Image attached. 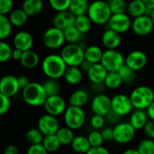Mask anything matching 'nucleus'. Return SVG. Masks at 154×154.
I'll return each instance as SVG.
<instances>
[{
	"label": "nucleus",
	"instance_id": "20e7f679",
	"mask_svg": "<svg viewBox=\"0 0 154 154\" xmlns=\"http://www.w3.org/2000/svg\"><path fill=\"white\" fill-rule=\"evenodd\" d=\"M134 109L146 110L154 102L153 89L148 86H139L133 89L130 94Z\"/></svg>",
	"mask_w": 154,
	"mask_h": 154
},
{
	"label": "nucleus",
	"instance_id": "f8f14e48",
	"mask_svg": "<svg viewBox=\"0 0 154 154\" xmlns=\"http://www.w3.org/2000/svg\"><path fill=\"white\" fill-rule=\"evenodd\" d=\"M43 107L47 114L54 116H60L65 113L68 106L65 99L61 96L55 95L47 97Z\"/></svg>",
	"mask_w": 154,
	"mask_h": 154
},
{
	"label": "nucleus",
	"instance_id": "f03ea898",
	"mask_svg": "<svg viewBox=\"0 0 154 154\" xmlns=\"http://www.w3.org/2000/svg\"><path fill=\"white\" fill-rule=\"evenodd\" d=\"M22 97L28 106L33 107L43 106L48 97L43 85L38 82H31L26 88L22 89Z\"/></svg>",
	"mask_w": 154,
	"mask_h": 154
},
{
	"label": "nucleus",
	"instance_id": "f257e3e1",
	"mask_svg": "<svg viewBox=\"0 0 154 154\" xmlns=\"http://www.w3.org/2000/svg\"><path fill=\"white\" fill-rule=\"evenodd\" d=\"M68 66L60 54L51 53L42 61V70L48 79H59L65 74Z\"/></svg>",
	"mask_w": 154,
	"mask_h": 154
},
{
	"label": "nucleus",
	"instance_id": "e433bc0d",
	"mask_svg": "<svg viewBox=\"0 0 154 154\" xmlns=\"http://www.w3.org/2000/svg\"><path fill=\"white\" fill-rule=\"evenodd\" d=\"M82 35L83 33H81L75 25L64 30L65 40L68 43H79L81 41Z\"/></svg>",
	"mask_w": 154,
	"mask_h": 154
},
{
	"label": "nucleus",
	"instance_id": "a878e982",
	"mask_svg": "<svg viewBox=\"0 0 154 154\" xmlns=\"http://www.w3.org/2000/svg\"><path fill=\"white\" fill-rule=\"evenodd\" d=\"M147 9L148 8L143 0H131L127 5V13L134 18L146 14Z\"/></svg>",
	"mask_w": 154,
	"mask_h": 154
},
{
	"label": "nucleus",
	"instance_id": "412c9836",
	"mask_svg": "<svg viewBox=\"0 0 154 154\" xmlns=\"http://www.w3.org/2000/svg\"><path fill=\"white\" fill-rule=\"evenodd\" d=\"M107 73V69L102 65L101 62L93 64L89 70L87 72L89 81L96 85L104 84Z\"/></svg>",
	"mask_w": 154,
	"mask_h": 154
},
{
	"label": "nucleus",
	"instance_id": "6ab92c4d",
	"mask_svg": "<svg viewBox=\"0 0 154 154\" xmlns=\"http://www.w3.org/2000/svg\"><path fill=\"white\" fill-rule=\"evenodd\" d=\"M13 44L15 49H19L23 51H30L33 45V38L30 32L26 31H20L14 34Z\"/></svg>",
	"mask_w": 154,
	"mask_h": 154
},
{
	"label": "nucleus",
	"instance_id": "423d86ee",
	"mask_svg": "<svg viewBox=\"0 0 154 154\" xmlns=\"http://www.w3.org/2000/svg\"><path fill=\"white\" fill-rule=\"evenodd\" d=\"M87 116L83 107L69 106L63 114L65 125L72 130L80 129L86 123Z\"/></svg>",
	"mask_w": 154,
	"mask_h": 154
},
{
	"label": "nucleus",
	"instance_id": "8fccbe9b",
	"mask_svg": "<svg viewBox=\"0 0 154 154\" xmlns=\"http://www.w3.org/2000/svg\"><path fill=\"white\" fill-rule=\"evenodd\" d=\"M26 154H49V152L45 149L42 143L32 144L27 149Z\"/></svg>",
	"mask_w": 154,
	"mask_h": 154
},
{
	"label": "nucleus",
	"instance_id": "a211bd4d",
	"mask_svg": "<svg viewBox=\"0 0 154 154\" xmlns=\"http://www.w3.org/2000/svg\"><path fill=\"white\" fill-rule=\"evenodd\" d=\"M75 20L76 16L69 11H61V12H57V14L53 17V26L64 31L67 28L73 26L75 24Z\"/></svg>",
	"mask_w": 154,
	"mask_h": 154
},
{
	"label": "nucleus",
	"instance_id": "79ce46f5",
	"mask_svg": "<svg viewBox=\"0 0 154 154\" xmlns=\"http://www.w3.org/2000/svg\"><path fill=\"white\" fill-rule=\"evenodd\" d=\"M110 9L114 14H122L127 11V5L125 0H106Z\"/></svg>",
	"mask_w": 154,
	"mask_h": 154
},
{
	"label": "nucleus",
	"instance_id": "0e129e2a",
	"mask_svg": "<svg viewBox=\"0 0 154 154\" xmlns=\"http://www.w3.org/2000/svg\"><path fill=\"white\" fill-rule=\"evenodd\" d=\"M151 18H152V20L153 21V23H154V9L153 10H152V14H151Z\"/></svg>",
	"mask_w": 154,
	"mask_h": 154
},
{
	"label": "nucleus",
	"instance_id": "4be33fe9",
	"mask_svg": "<svg viewBox=\"0 0 154 154\" xmlns=\"http://www.w3.org/2000/svg\"><path fill=\"white\" fill-rule=\"evenodd\" d=\"M148 115L146 113V110H141V109H134L129 118V123L134 126V128L136 131L143 130L144 126L149 121Z\"/></svg>",
	"mask_w": 154,
	"mask_h": 154
},
{
	"label": "nucleus",
	"instance_id": "603ef678",
	"mask_svg": "<svg viewBox=\"0 0 154 154\" xmlns=\"http://www.w3.org/2000/svg\"><path fill=\"white\" fill-rule=\"evenodd\" d=\"M102 136L105 142H111L114 141V129L111 127H104L101 130Z\"/></svg>",
	"mask_w": 154,
	"mask_h": 154
},
{
	"label": "nucleus",
	"instance_id": "c756f323",
	"mask_svg": "<svg viewBox=\"0 0 154 154\" xmlns=\"http://www.w3.org/2000/svg\"><path fill=\"white\" fill-rule=\"evenodd\" d=\"M104 51L97 45H90L85 48V60L92 64L101 62Z\"/></svg>",
	"mask_w": 154,
	"mask_h": 154
},
{
	"label": "nucleus",
	"instance_id": "e2e57ef3",
	"mask_svg": "<svg viewBox=\"0 0 154 154\" xmlns=\"http://www.w3.org/2000/svg\"><path fill=\"white\" fill-rule=\"evenodd\" d=\"M122 154H140L138 152L137 149H134V148H130V149H127L125 150Z\"/></svg>",
	"mask_w": 154,
	"mask_h": 154
},
{
	"label": "nucleus",
	"instance_id": "4468645a",
	"mask_svg": "<svg viewBox=\"0 0 154 154\" xmlns=\"http://www.w3.org/2000/svg\"><path fill=\"white\" fill-rule=\"evenodd\" d=\"M153 27L154 23L151 16L144 14L134 18L131 29L138 36H146L152 32Z\"/></svg>",
	"mask_w": 154,
	"mask_h": 154
},
{
	"label": "nucleus",
	"instance_id": "39448f33",
	"mask_svg": "<svg viewBox=\"0 0 154 154\" xmlns=\"http://www.w3.org/2000/svg\"><path fill=\"white\" fill-rule=\"evenodd\" d=\"M60 55L68 67H79L85 60V49L79 43H68L61 49Z\"/></svg>",
	"mask_w": 154,
	"mask_h": 154
},
{
	"label": "nucleus",
	"instance_id": "58836bf2",
	"mask_svg": "<svg viewBox=\"0 0 154 154\" xmlns=\"http://www.w3.org/2000/svg\"><path fill=\"white\" fill-rule=\"evenodd\" d=\"M42 85H43V88H44L45 92H46L48 97L60 95V83H59V81L57 79H48L42 83Z\"/></svg>",
	"mask_w": 154,
	"mask_h": 154
},
{
	"label": "nucleus",
	"instance_id": "2eb2a0df",
	"mask_svg": "<svg viewBox=\"0 0 154 154\" xmlns=\"http://www.w3.org/2000/svg\"><path fill=\"white\" fill-rule=\"evenodd\" d=\"M91 110L95 115L106 116L112 110L111 98L106 94L97 95L91 101Z\"/></svg>",
	"mask_w": 154,
	"mask_h": 154
},
{
	"label": "nucleus",
	"instance_id": "864d4df0",
	"mask_svg": "<svg viewBox=\"0 0 154 154\" xmlns=\"http://www.w3.org/2000/svg\"><path fill=\"white\" fill-rule=\"evenodd\" d=\"M86 154H110V152L108 151V149L101 145L97 147H91Z\"/></svg>",
	"mask_w": 154,
	"mask_h": 154
},
{
	"label": "nucleus",
	"instance_id": "3c124183",
	"mask_svg": "<svg viewBox=\"0 0 154 154\" xmlns=\"http://www.w3.org/2000/svg\"><path fill=\"white\" fill-rule=\"evenodd\" d=\"M143 132L146 135L147 138L154 140V121L153 120H149L146 125L143 128Z\"/></svg>",
	"mask_w": 154,
	"mask_h": 154
},
{
	"label": "nucleus",
	"instance_id": "7ed1b4c3",
	"mask_svg": "<svg viewBox=\"0 0 154 154\" xmlns=\"http://www.w3.org/2000/svg\"><path fill=\"white\" fill-rule=\"evenodd\" d=\"M93 23L103 25L108 23L113 13L106 0H95L90 3L88 14Z\"/></svg>",
	"mask_w": 154,
	"mask_h": 154
},
{
	"label": "nucleus",
	"instance_id": "9d476101",
	"mask_svg": "<svg viewBox=\"0 0 154 154\" xmlns=\"http://www.w3.org/2000/svg\"><path fill=\"white\" fill-rule=\"evenodd\" d=\"M112 111L121 117L130 116L134 111V106L130 96L125 94H116L111 98Z\"/></svg>",
	"mask_w": 154,
	"mask_h": 154
},
{
	"label": "nucleus",
	"instance_id": "49530a36",
	"mask_svg": "<svg viewBox=\"0 0 154 154\" xmlns=\"http://www.w3.org/2000/svg\"><path fill=\"white\" fill-rule=\"evenodd\" d=\"M89 123H90V126L94 130L101 131L105 127V125L106 123V116L94 114L92 116V117L90 118V122Z\"/></svg>",
	"mask_w": 154,
	"mask_h": 154
},
{
	"label": "nucleus",
	"instance_id": "4d7b16f0",
	"mask_svg": "<svg viewBox=\"0 0 154 154\" xmlns=\"http://www.w3.org/2000/svg\"><path fill=\"white\" fill-rule=\"evenodd\" d=\"M3 154H19V151H18V148L15 145L9 144L4 149Z\"/></svg>",
	"mask_w": 154,
	"mask_h": 154
},
{
	"label": "nucleus",
	"instance_id": "13d9d810",
	"mask_svg": "<svg viewBox=\"0 0 154 154\" xmlns=\"http://www.w3.org/2000/svg\"><path fill=\"white\" fill-rule=\"evenodd\" d=\"M23 51L19 50V49H14L13 50V54H12V59L14 60H18L20 61L22 57H23Z\"/></svg>",
	"mask_w": 154,
	"mask_h": 154
},
{
	"label": "nucleus",
	"instance_id": "b1692460",
	"mask_svg": "<svg viewBox=\"0 0 154 154\" xmlns=\"http://www.w3.org/2000/svg\"><path fill=\"white\" fill-rule=\"evenodd\" d=\"M89 100L88 93L84 89H77L71 93L69 98V105L73 106L83 107Z\"/></svg>",
	"mask_w": 154,
	"mask_h": 154
},
{
	"label": "nucleus",
	"instance_id": "f704fd0d",
	"mask_svg": "<svg viewBox=\"0 0 154 154\" xmlns=\"http://www.w3.org/2000/svg\"><path fill=\"white\" fill-rule=\"evenodd\" d=\"M42 144L45 147V149L49 152V153L57 152L58 150H60V148L61 146V143L56 134L44 136Z\"/></svg>",
	"mask_w": 154,
	"mask_h": 154
},
{
	"label": "nucleus",
	"instance_id": "37998d69",
	"mask_svg": "<svg viewBox=\"0 0 154 154\" xmlns=\"http://www.w3.org/2000/svg\"><path fill=\"white\" fill-rule=\"evenodd\" d=\"M13 49L11 46L5 42V41L0 42V61L2 63L7 62L9 60L12 59Z\"/></svg>",
	"mask_w": 154,
	"mask_h": 154
},
{
	"label": "nucleus",
	"instance_id": "aec40b11",
	"mask_svg": "<svg viewBox=\"0 0 154 154\" xmlns=\"http://www.w3.org/2000/svg\"><path fill=\"white\" fill-rule=\"evenodd\" d=\"M101 42L106 50H116L122 43V36L119 32L108 28L103 32Z\"/></svg>",
	"mask_w": 154,
	"mask_h": 154
},
{
	"label": "nucleus",
	"instance_id": "052dcab7",
	"mask_svg": "<svg viewBox=\"0 0 154 154\" xmlns=\"http://www.w3.org/2000/svg\"><path fill=\"white\" fill-rule=\"evenodd\" d=\"M146 113L148 115L149 119L154 121V102L146 109Z\"/></svg>",
	"mask_w": 154,
	"mask_h": 154
},
{
	"label": "nucleus",
	"instance_id": "bf43d9fd",
	"mask_svg": "<svg viewBox=\"0 0 154 154\" xmlns=\"http://www.w3.org/2000/svg\"><path fill=\"white\" fill-rule=\"evenodd\" d=\"M92 65H93V64H92L91 62L88 61L87 60H84V61L81 63V65H80L79 67H80V69H82V71L88 72V71L89 70V69L91 68V66H92Z\"/></svg>",
	"mask_w": 154,
	"mask_h": 154
},
{
	"label": "nucleus",
	"instance_id": "72a5a7b5",
	"mask_svg": "<svg viewBox=\"0 0 154 154\" xmlns=\"http://www.w3.org/2000/svg\"><path fill=\"white\" fill-rule=\"evenodd\" d=\"M92 24H93V22L91 21V19L89 18V16L88 14H82V15L76 16L74 25L79 29V31L81 33L85 34V33L88 32L92 28Z\"/></svg>",
	"mask_w": 154,
	"mask_h": 154
},
{
	"label": "nucleus",
	"instance_id": "7c9ffc66",
	"mask_svg": "<svg viewBox=\"0 0 154 154\" xmlns=\"http://www.w3.org/2000/svg\"><path fill=\"white\" fill-rule=\"evenodd\" d=\"M89 5L90 3L88 2V0H72L69 10L75 16H79L82 14H87Z\"/></svg>",
	"mask_w": 154,
	"mask_h": 154
},
{
	"label": "nucleus",
	"instance_id": "a18cd8bd",
	"mask_svg": "<svg viewBox=\"0 0 154 154\" xmlns=\"http://www.w3.org/2000/svg\"><path fill=\"white\" fill-rule=\"evenodd\" d=\"M71 1L72 0H49V4L56 12H61L69 9Z\"/></svg>",
	"mask_w": 154,
	"mask_h": 154
},
{
	"label": "nucleus",
	"instance_id": "dca6fc26",
	"mask_svg": "<svg viewBox=\"0 0 154 154\" xmlns=\"http://www.w3.org/2000/svg\"><path fill=\"white\" fill-rule=\"evenodd\" d=\"M21 88L18 83V79L13 75H5L0 81V94L8 97H13L18 94Z\"/></svg>",
	"mask_w": 154,
	"mask_h": 154
},
{
	"label": "nucleus",
	"instance_id": "09e8293b",
	"mask_svg": "<svg viewBox=\"0 0 154 154\" xmlns=\"http://www.w3.org/2000/svg\"><path fill=\"white\" fill-rule=\"evenodd\" d=\"M11 97H8L5 95L0 94V101H1V106H0V115L4 116L7 114V112L10 110L11 107Z\"/></svg>",
	"mask_w": 154,
	"mask_h": 154
},
{
	"label": "nucleus",
	"instance_id": "cd10ccee",
	"mask_svg": "<svg viewBox=\"0 0 154 154\" xmlns=\"http://www.w3.org/2000/svg\"><path fill=\"white\" fill-rule=\"evenodd\" d=\"M20 63L25 69H34L40 63V57L38 53H36L34 51H32V50L26 51H23Z\"/></svg>",
	"mask_w": 154,
	"mask_h": 154
},
{
	"label": "nucleus",
	"instance_id": "0eeeda50",
	"mask_svg": "<svg viewBox=\"0 0 154 154\" xmlns=\"http://www.w3.org/2000/svg\"><path fill=\"white\" fill-rule=\"evenodd\" d=\"M42 42L50 50H57L66 42L64 31L52 26L48 28L42 34Z\"/></svg>",
	"mask_w": 154,
	"mask_h": 154
},
{
	"label": "nucleus",
	"instance_id": "4c0bfd02",
	"mask_svg": "<svg viewBox=\"0 0 154 154\" xmlns=\"http://www.w3.org/2000/svg\"><path fill=\"white\" fill-rule=\"evenodd\" d=\"M43 138L44 135L38 128H31L25 134V140L31 145L42 143Z\"/></svg>",
	"mask_w": 154,
	"mask_h": 154
},
{
	"label": "nucleus",
	"instance_id": "2f4dec72",
	"mask_svg": "<svg viewBox=\"0 0 154 154\" xmlns=\"http://www.w3.org/2000/svg\"><path fill=\"white\" fill-rule=\"evenodd\" d=\"M123 79L118 71H109L105 79L104 85L109 89H117L123 84Z\"/></svg>",
	"mask_w": 154,
	"mask_h": 154
},
{
	"label": "nucleus",
	"instance_id": "f3484780",
	"mask_svg": "<svg viewBox=\"0 0 154 154\" xmlns=\"http://www.w3.org/2000/svg\"><path fill=\"white\" fill-rule=\"evenodd\" d=\"M147 61V55L140 50L132 51L125 57V64L134 71H139L143 69L146 66Z\"/></svg>",
	"mask_w": 154,
	"mask_h": 154
},
{
	"label": "nucleus",
	"instance_id": "393cba45",
	"mask_svg": "<svg viewBox=\"0 0 154 154\" xmlns=\"http://www.w3.org/2000/svg\"><path fill=\"white\" fill-rule=\"evenodd\" d=\"M70 146L71 149L78 154H86L92 147L88 141V136H84V135L75 136Z\"/></svg>",
	"mask_w": 154,
	"mask_h": 154
},
{
	"label": "nucleus",
	"instance_id": "1a4fd4ad",
	"mask_svg": "<svg viewBox=\"0 0 154 154\" xmlns=\"http://www.w3.org/2000/svg\"><path fill=\"white\" fill-rule=\"evenodd\" d=\"M114 141L119 144H127L131 143L134 136L136 130L129 122H120L114 127Z\"/></svg>",
	"mask_w": 154,
	"mask_h": 154
},
{
	"label": "nucleus",
	"instance_id": "c85d7f7f",
	"mask_svg": "<svg viewBox=\"0 0 154 154\" xmlns=\"http://www.w3.org/2000/svg\"><path fill=\"white\" fill-rule=\"evenodd\" d=\"M10 22L12 23L13 26L15 27H22L28 21V14L23 11V8H15L8 15Z\"/></svg>",
	"mask_w": 154,
	"mask_h": 154
},
{
	"label": "nucleus",
	"instance_id": "6e6d98bb",
	"mask_svg": "<svg viewBox=\"0 0 154 154\" xmlns=\"http://www.w3.org/2000/svg\"><path fill=\"white\" fill-rule=\"evenodd\" d=\"M17 79H18V83H19V86L21 88V89H23L24 88H26L31 83L29 78L26 77V76L22 75V76H19Z\"/></svg>",
	"mask_w": 154,
	"mask_h": 154
},
{
	"label": "nucleus",
	"instance_id": "ea45409f",
	"mask_svg": "<svg viewBox=\"0 0 154 154\" xmlns=\"http://www.w3.org/2000/svg\"><path fill=\"white\" fill-rule=\"evenodd\" d=\"M136 149L140 154H154V140L150 138L143 139Z\"/></svg>",
	"mask_w": 154,
	"mask_h": 154
},
{
	"label": "nucleus",
	"instance_id": "5701e85b",
	"mask_svg": "<svg viewBox=\"0 0 154 154\" xmlns=\"http://www.w3.org/2000/svg\"><path fill=\"white\" fill-rule=\"evenodd\" d=\"M63 78L68 84L75 86L82 81L83 71L80 67H68Z\"/></svg>",
	"mask_w": 154,
	"mask_h": 154
},
{
	"label": "nucleus",
	"instance_id": "a19ab883",
	"mask_svg": "<svg viewBox=\"0 0 154 154\" xmlns=\"http://www.w3.org/2000/svg\"><path fill=\"white\" fill-rule=\"evenodd\" d=\"M135 72L136 71H134V69L129 68L126 64L122 66L121 69L118 70V73L121 76V78L123 79V82L126 83V84L132 83L134 80V79H135Z\"/></svg>",
	"mask_w": 154,
	"mask_h": 154
},
{
	"label": "nucleus",
	"instance_id": "680f3d73",
	"mask_svg": "<svg viewBox=\"0 0 154 154\" xmlns=\"http://www.w3.org/2000/svg\"><path fill=\"white\" fill-rule=\"evenodd\" d=\"M144 4L146 5L147 8L153 10L154 9V0H143Z\"/></svg>",
	"mask_w": 154,
	"mask_h": 154
},
{
	"label": "nucleus",
	"instance_id": "6e6552de",
	"mask_svg": "<svg viewBox=\"0 0 154 154\" xmlns=\"http://www.w3.org/2000/svg\"><path fill=\"white\" fill-rule=\"evenodd\" d=\"M102 65L107 71H118L125 64V57L116 50H106L101 60Z\"/></svg>",
	"mask_w": 154,
	"mask_h": 154
},
{
	"label": "nucleus",
	"instance_id": "473e14b6",
	"mask_svg": "<svg viewBox=\"0 0 154 154\" xmlns=\"http://www.w3.org/2000/svg\"><path fill=\"white\" fill-rule=\"evenodd\" d=\"M57 137L59 138L61 145H70L75 138V134H74V130L69 128L68 126H64V127H60L59 129V131L56 134Z\"/></svg>",
	"mask_w": 154,
	"mask_h": 154
},
{
	"label": "nucleus",
	"instance_id": "9b49d317",
	"mask_svg": "<svg viewBox=\"0 0 154 154\" xmlns=\"http://www.w3.org/2000/svg\"><path fill=\"white\" fill-rule=\"evenodd\" d=\"M131 16L125 13L122 14H114L109 22H108V28L119 32L120 34L127 32L132 28Z\"/></svg>",
	"mask_w": 154,
	"mask_h": 154
},
{
	"label": "nucleus",
	"instance_id": "ddd939ff",
	"mask_svg": "<svg viewBox=\"0 0 154 154\" xmlns=\"http://www.w3.org/2000/svg\"><path fill=\"white\" fill-rule=\"evenodd\" d=\"M37 128L42 133L44 136L46 135H51L56 134L59 129L60 128L59 120L57 119V116L45 114L42 116L37 122Z\"/></svg>",
	"mask_w": 154,
	"mask_h": 154
},
{
	"label": "nucleus",
	"instance_id": "c03bdc74",
	"mask_svg": "<svg viewBox=\"0 0 154 154\" xmlns=\"http://www.w3.org/2000/svg\"><path fill=\"white\" fill-rule=\"evenodd\" d=\"M88 141L91 144L92 147H97V146H101L104 143V138L102 136L101 131L99 130H93L90 132L88 135Z\"/></svg>",
	"mask_w": 154,
	"mask_h": 154
},
{
	"label": "nucleus",
	"instance_id": "bb28decb",
	"mask_svg": "<svg viewBox=\"0 0 154 154\" xmlns=\"http://www.w3.org/2000/svg\"><path fill=\"white\" fill-rule=\"evenodd\" d=\"M22 8L29 17L35 16L42 11L43 2L42 0H23Z\"/></svg>",
	"mask_w": 154,
	"mask_h": 154
},
{
	"label": "nucleus",
	"instance_id": "de8ad7c7",
	"mask_svg": "<svg viewBox=\"0 0 154 154\" xmlns=\"http://www.w3.org/2000/svg\"><path fill=\"white\" fill-rule=\"evenodd\" d=\"M14 10L13 0H0V14L8 15Z\"/></svg>",
	"mask_w": 154,
	"mask_h": 154
},
{
	"label": "nucleus",
	"instance_id": "c9c22d12",
	"mask_svg": "<svg viewBox=\"0 0 154 154\" xmlns=\"http://www.w3.org/2000/svg\"><path fill=\"white\" fill-rule=\"evenodd\" d=\"M13 24L7 15L0 14V40L5 41L12 32Z\"/></svg>",
	"mask_w": 154,
	"mask_h": 154
},
{
	"label": "nucleus",
	"instance_id": "5fc2aeb1",
	"mask_svg": "<svg viewBox=\"0 0 154 154\" xmlns=\"http://www.w3.org/2000/svg\"><path fill=\"white\" fill-rule=\"evenodd\" d=\"M120 118H121V116H118L117 114H116L115 112H113L112 110H111V112L106 116V122H108V123H110V124H113V125H116V124L120 123V122H119Z\"/></svg>",
	"mask_w": 154,
	"mask_h": 154
}]
</instances>
